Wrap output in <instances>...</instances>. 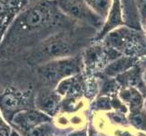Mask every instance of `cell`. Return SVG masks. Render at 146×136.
<instances>
[{
	"label": "cell",
	"instance_id": "6da1fadb",
	"mask_svg": "<svg viewBox=\"0 0 146 136\" xmlns=\"http://www.w3.org/2000/svg\"><path fill=\"white\" fill-rule=\"evenodd\" d=\"M76 24L60 11L54 0H36L15 17L8 27L6 39L11 44L42 37L44 34L50 36L53 32L71 29Z\"/></svg>",
	"mask_w": 146,
	"mask_h": 136
},
{
	"label": "cell",
	"instance_id": "7a4b0ae2",
	"mask_svg": "<svg viewBox=\"0 0 146 136\" xmlns=\"http://www.w3.org/2000/svg\"><path fill=\"white\" fill-rule=\"evenodd\" d=\"M74 28L63 30L48 36L32 53L28 62L32 64H46L52 59L71 54L76 43L74 38Z\"/></svg>",
	"mask_w": 146,
	"mask_h": 136
},
{
	"label": "cell",
	"instance_id": "3957f363",
	"mask_svg": "<svg viewBox=\"0 0 146 136\" xmlns=\"http://www.w3.org/2000/svg\"><path fill=\"white\" fill-rule=\"evenodd\" d=\"M58 9L65 17L85 27L100 30L104 21L96 16L84 0H54Z\"/></svg>",
	"mask_w": 146,
	"mask_h": 136
},
{
	"label": "cell",
	"instance_id": "277c9868",
	"mask_svg": "<svg viewBox=\"0 0 146 136\" xmlns=\"http://www.w3.org/2000/svg\"><path fill=\"white\" fill-rule=\"evenodd\" d=\"M79 68L80 61L78 58L67 57L43 64L39 67V73L46 80L55 82L77 73Z\"/></svg>",
	"mask_w": 146,
	"mask_h": 136
},
{
	"label": "cell",
	"instance_id": "5b68a950",
	"mask_svg": "<svg viewBox=\"0 0 146 136\" xmlns=\"http://www.w3.org/2000/svg\"><path fill=\"white\" fill-rule=\"evenodd\" d=\"M124 25L123 13L122 0H112V6H111L109 14L105 19L102 28L99 30L97 36H95V40H100L104 38L108 33L113 31Z\"/></svg>",
	"mask_w": 146,
	"mask_h": 136
},
{
	"label": "cell",
	"instance_id": "8992f818",
	"mask_svg": "<svg viewBox=\"0 0 146 136\" xmlns=\"http://www.w3.org/2000/svg\"><path fill=\"white\" fill-rule=\"evenodd\" d=\"M48 120L49 119L46 115L30 111V112L18 113L17 115H16V117L14 118V122L19 124L24 129L29 130L34 126H36L39 123L44 122V121Z\"/></svg>",
	"mask_w": 146,
	"mask_h": 136
},
{
	"label": "cell",
	"instance_id": "52a82bcc",
	"mask_svg": "<svg viewBox=\"0 0 146 136\" xmlns=\"http://www.w3.org/2000/svg\"><path fill=\"white\" fill-rule=\"evenodd\" d=\"M84 1L96 16L105 21L112 6V0H84Z\"/></svg>",
	"mask_w": 146,
	"mask_h": 136
},
{
	"label": "cell",
	"instance_id": "ba28073f",
	"mask_svg": "<svg viewBox=\"0 0 146 136\" xmlns=\"http://www.w3.org/2000/svg\"><path fill=\"white\" fill-rule=\"evenodd\" d=\"M58 101L54 95H47L40 101V107L48 113H54L57 108Z\"/></svg>",
	"mask_w": 146,
	"mask_h": 136
},
{
	"label": "cell",
	"instance_id": "9c48e42d",
	"mask_svg": "<svg viewBox=\"0 0 146 136\" xmlns=\"http://www.w3.org/2000/svg\"><path fill=\"white\" fill-rule=\"evenodd\" d=\"M103 56V51L102 49L98 46H94L89 48L86 53H85V62L86 64L91 65L94 64L98 62V60H100Z\"/></svg>",
	"mask_w": 146,
	"mask_h": 136
},
{
	"label": "cell",
	"instance_id": "30bf717a",
	"mask_svg": "<svg viewBox=\"0 0 146 136\" xmlns=\"http://www.w3.org/2000/svg\"><path fill=\"white\" fill-rule=\"evenodd\" d=\"M1 103L4 108L7 110H13L16 109L19 103H20V99L11 93L5 94L1 99Z\"/></svg>",
	"mask_w": 146,
	"mask_h": 136
},
{
	"label": "cell",
	"instance_id": "8fae6325",
	"mask_svg": "<svg viewBox=\"0 0 146 136\" xmlns=\"http://www.w3.org/2000/svg\"><path fill=\"white\" fill-rule=\"evenodd\" d=\"M129 64H130V61H129V60H127L126 58L117 60L115 63L109 65L108 68H107V73L108 74L118 73L120 71H122V70L124 69L125 67H127L129 65Z\"/></svg>",
	"mask_w": 146,
	"mask_h": 136
},
{
	"label": "cell",
	"instance_id": "7c38bea8",
	"mask_svg": "<svg viewBox=\"0 0 146 136\" xmlns=\"http://www.w3.org/2000/svg\"><path fill=\"white\" fill-rule=\"evenodd\" d=\"M140 22L143 27H146V0H135Z\"/></svg>",
	"mask_w": 146,
	"mask_h": 136
},
{
	"label": "cell",
	"instance_id": "4fadbf2b",
	"mask_svg": "<svg viewBox=\"0 0 146 136\" xmlns=\"http://www.w3.org/2000/svg\"><path fill=\"white\" fill-rule=\"evenodd\" d=\"M50 127L47 125H42V126H36V128H31L28 130L26 133V136H46L48 133Z\"/></svg>",
	"mask_w": 146,
	"mask_h": 136
},
{
	"label": "cell",
	"instance_id": "5bb4252c",
	"mask_svg": "<svg viewBox=\"0 0 146 136\" xmlns=\"http://www.w3.org/2000/svg\"><path fill=\"white\" fill-rule=\"evenodd\" d=\"M133 123L140 129H144L146 127V116H144L143 113H135L132 117Z\"/></svg>",
	"mask_w": 146,
	"mask_h": 136
},
{
	"label": "cell",
	"instance_id": "9a60e30c",
	"mask_svg": "<svg viewBox=\"0 0 146 136\" xmlns=\"http://www.w3.org/2000/svg\"><path fill=\"white\" fill-rule=\"evenodd\" d=\"M73 136H85V134L84 133H75Z\"/></svg>",
	"mask_w": 146,
	"mask_h": 136
},
{
	"label": "cell",
	"instance_id": "2e32d148",
	"mask_svg": "<svg viewBox=\"0 0 146 136\" xmlns=\"http://www.w3.org/2000/svg\"><path fill=\"white\" fill-rule=\"evenodd\" d=\"M11 136H20V135H19L17 132H13L12 134H11Z\"/></svg>",
	"mask_w": 146,
	"mask_h": 136
}]
</instances>
